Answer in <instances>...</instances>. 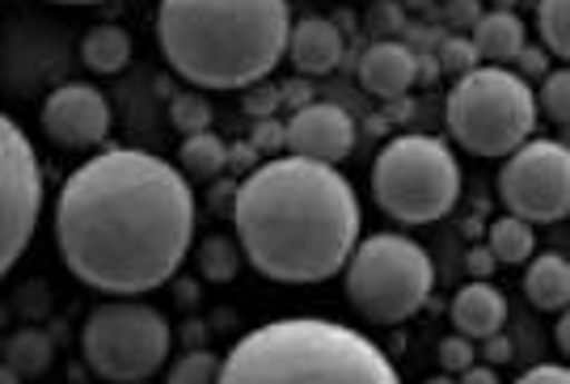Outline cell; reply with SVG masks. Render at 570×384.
I'll return each mask as SVG.
<instances>
[{
  "instance_id": "52a82bcc",
  "label": "cell",
  "mask_w": 570,
  "mask_h": 384,
  "mask_svg": "<svg viewBox=\"0 0 570 384\" xmlns=\"http://www.w3.org/2000/svg\"><path fill=\"white\" fill-rule=\"evenodd\" d=\"M372 195L389 220L435 224L461 199V165L440 136H397L372 161Z\"/></svg>"
},
{
  "instance_id": "484cf974",
  "label": "cell",
  "mask_w": 570,
  "mask_h": 384,
  "mask_svg": "<svg viewBox=\"0 0 570 384\" xmlns=\"http://www.w3.org/2000/svg\"><path fill=\"white\" fill-rule=\"evenodd\" d=\"M169 119L183 136H195V131H207L212 127V101L204 93H178L169 101Z\"/></svg>"
},
{
  "instance_id": "30bf717a",
  "label": "cell",
  "mask_w": 570,
  "mask_h": 384,
  "mask_svg": "<svg viewBox=\"0 0 570 384\" xmlns=\"http://www.w3.org/2000/svg\"><path fill=\"white\" fill-rule=\"evenodd\" d=\"M499 199L508 216L558 224L570 211V152L562 140H524L499 169Z\"/></svg>"
},
{
  "instance_id": "5bb4252c",
  "label": "cell",
  "mask_w": 570,
  "mask_h": 384,
  "mask_svg": "<svg viewBox=\"0 0 570 384\" xmlns=\"http://www.w3.org/2000/svg\"><path fill=\"white\" fill-rule=\"evenodd\" d=\"M419 81V60L406 42H372L360 56V85L372 98H402L410 93V85Z\"/></svg>"
},
{
  "instance_id": "6da1fadb",
  "label": "cell",
  "mask_w": 570,
  "mask_h": 384,
  "mask_svg": "<svg viewBox=\"0 0 570 384\" xmlns=\"http://www.w3.org/2000/svg\"><path fill=\"white\" fill-rule=\"evenodd\" d=\"M56 249L85 287L144 296L165 287L195 245V190L144 148H102L56 195Z\"/></svg>"
},
{
  "instance_id": "cb8c5ba5",
  "label": "cell",
  "mask_w": 570,
  "mask_h": 384,
  "mask_svg": "<svg viewBox=\"0 0 570 384\" xmlns=\"http://www.w3.org/2000/svg\"><path fill=\"white\" fill-rule=\"evenodd\" d=\"M537 98V110L553 122V127H567L570 122V72L567 68H550L546 77H541V93H532Z\"/></svg>"
},
{
  "instance_id": "d590c367",
  "label": "cell",
  "mask_w": 570,
  "mask_h": 384,
  "mask_svg": "<svg viewBox=\"0 0 570 384\" xmlns=\"http://www.w3.org/2000/svg\"><path fill=\"white\" fill-rule=\"evenodd\" d=\"M275 127H279L275 119H263V122H258V136H254V152H266V148L284 144V131H275Z\"/></svg>"
},
{
  "instance_id": "9c48e42d",
  "label": "cell",
  "mask_w": 570,
  "mask_h": 384,
  "mask_svg": "<svg viewBox=\"0 0 570 384\" xmlns=\"http://www.w3.org/2000/svg\"><path fill=\"white\" fill-rule=\"evenodd\" d=\"M42 203V165L30 136L0 110V279L21 263L35 242Z\"/></svg>"
},
{
  "instance_id": "277c9868",
  "label": "cell",
  "mask_w": 570,
  "mask_h": 384,
  "mask_svg": "<svg viewBox=\"0 0 570 384\" xmlns=\"http://www.w3.org/2000/svg\"><path fill=\"white\" fill-rule=\"evenodd\" d=\"M220 384H402L364 329L326 317L254 325L220 360Z\"/></svg>"
},
{
  "instance_id": "9a60e30c",
  "label": "cell",
  "mask_w": 570,
  "mask_h": 384,
  "mask_svg": "<svg viewBox=\"0 0 570 384\" xmlns=\"http://www.w3.org/2000/svg\"><path fill=\"white\" fill-rule=\"evenodd\" d=\"M452 325L469 343H482L490 334H499L508 325V296L490 279H469L456 296H452Z\"/></svg>"
},
{
  "instance_id": "e0dca14e",
  "label": "cell",
  "mask_w": 570,
  "mask_h": 384,
  "mask_svg": "<svg viewBox=\"0 0 570 384\" xmlns=\"http://www.w3.org/2000/svg\"><path fill=\"white\" fill-rule=\"evenodd\" d=\"M529 270H524V296H529L532 308H541V313H562L570 304V263L562 254H532Z\"/></svg>"
},
{
  "instance_id": "4316f807",
  "label": "cell",
  "mask_w": 570,
  "mask_h": 384,
  "mask_svg": "<svg viewBox=\"0 0 570 384\" xmlns=\"http://www.w3.org/2000/svg\"><path fill=\"white\" fill-rule=\"evenodd\" d=\"M478 63H482V56H478L473 39H465V35H452V39H444V47H440V68H444V72H452V77H465V72H473Z\"/></svg>"
},
{
  "instance_id": "e575fe53",
  "label": "cell",
  "mask_w": 570,
  "mask_h": 384,
  "mask_svg": "<svg viewBox=\"0 0 570 384\" xmlns=\"http://www.w3.org/2000/svg\"><path fill=\"white\" fill-rule=\"evenodd\" d=\"M456 384H499V372L490 364H469L465 372H456Z\"/></svg>"
},
{
  "instance_id": "2e32d148",
  "label": "cell",
  "mask_w": 570,
  "mask_h": 384,
  "mask_svg": "<svg viewBox=\"0 0 570 384\" xmlns=\"http://www.w3.org/2000/svg\"><path fill=\"white\" fill-rule=\"evenodd\" d=\"M469 39H473L482 60L508 68L529 47V30H524V21L515 18L511 9H490V13H482V18L473 21V35Z\"/></svg>"
},
{
  "instance_id": "7c38bea8",
  "label": "cell",
  "mask_w": 570,
  "mask_h": 384,
  "mask_svg": "<svg viewBox=\"0 0 570 384\" xmlns=\"http://www.w3.org/2000/svg\"><path fill=\"white\" fill-rule=\"evenodd\" d=\"M284 148L305 161L338 165L355 152V119L338 101H305L284 127Z\"/></svg>"
},
{
  "instance_id": "ba28073f",
  "label": "cell",
  "mask_w": 570,
  "mask_h": 384,
  "mask_svg": "<svg viewBox=\"0 0 570 384\" xmlns=\"http://www.w3.org/2000/svg\"><path fill=\"white\" fill-rule=\"evenodd\" d=\"M169 346H174L169 322L136 296L98 304L81 329L85 364L106 384H136L157 376L169 360Z\"/></svg>"
},
{
  "instance_id": "ffe728a7",
  "label": "cell",
  "mask_w": 570,
  "mask_h": 384,
  "mask_svg": "<svg viewBox=\"0 0 570 384\" xmlns=\"http://www.w3.org/2000/svg\"><path fill=\"white\" fill-rule=\"evenodd\" d=\"M487 249L494 254L499 266H524L532 254H537V224L503 211V216L487 228Z\"/></svg>"
},
{
  "instance_id": "836d02e7",
  "label": "cell",
  "mask_w": 570,
  "mask_h": 384,
  "mask_svg": "<svg viewBox=\"0 0 570 384\" xmlns=\"http://www.w3.org/2000/svg\"><path fill=\"white\" fill-rule=\"evenodd\" d=\"M478 18H482L478 0H456V4H449V21L456 26V30H465V26H473Z\"/></svg>"
},
{
  "instance_id": "d4e9b609",
  "label": "cell",
  "mask_w": 570,
  "mask_h": 384,
  "mask_svg": "<svg viewBox=\"0 0 570 384\" xmlns=\"http://www.w3.org/2000/svg\"><path fill=\"white\" fill-rule=\"evenodd\" d=\"M165 384H220V355L212 351H190L178 364L169 367Z\"/></svg>"
},
{
  "instance_id": "44dd1931",
  "label": "cell",
  "mask_w": 570,
  "mask_h": 384,
  "mask_svg": "<svg viewBox=\"0 0 570 384\" xmlns=\"http://www.w3.org/2000/svg\"><path fill=\"white\" fill-rule=\"evenodd\" d=\"M56 360V346L42 329H18L9 343H4V364L18 372L21 381H39L47 376V367Z\"/></svg>"
},
{
  "instance_id": "7a4b0ae2",
  "label": "cell",
  "mask_w": 570,
  "mask_h": 384,
  "mask_svg": "<svg viewBox=\"0 0 570 384\" xmlns=\"http://www.w3.org/2000/svg\"><path fill=\"white\" fill-rule=\"evenodd\" d=\"M242 258L271 284H326L360 242V199L338 165L271 157L233 195Z\"/></svg>"
},
{
  "instance_id": "603a6c76",
  "label": "cell",
  "mask_w": 570,
  "mask_h": 384,
  "mask_svg": "<svg viewBox=\"0 0 570 384\" xmlns=\"http://www.w3.org/2000/svg\"><path fill=\"white\" fill-rule=\"evenodd\" d=\"M537 35L550 60H570V0H537Z\"/></svg>"
},
{
  "instance_id": "ac0fdd59",
  "label": "cell",
  "mask_w": 570,
  "mask_h": 384,
  "mask_svg": "<svg viewBox=\"0 0 570 384\" xmlns=\"http://www.w3.org/2000/svg\"><path fill=\"white\" fill-rule=\"evenodd\" d=\"M178 169H183L186 183H216L228 169V144L216 131H195L183 136L178 148Z\"/></svg>"
},
{
  "instance_id": "f35d334b",
  "label": "cell",
  "mask_w": 570,
  "mask_h": 384,
  "mask_svg": "<svg viewBox=\"0 0 570 384\" xmlns=\"http://www.w3.org/2000/svg\"><path fill=\"white\" fill-rule=\"evenodd\" d=\"M51 4H98V0H51Z\"/></svg>"
},
{
  "instance_id": "d6a6232c",
  "label": "cell",
  "mask_w": 570,
  "mask_h": 384,
  "mask_svg": "<svg viewBox=\"0 0 570 384\" xmlns=\"http://www.w3.org/2000/svg\"><path fill=\"white\" fill-rule=\"evenodd\" d=\"M487 343V355H482V364L499 367V364H511V355H515V346H511V338L499 329V334H490V338H482Z\"/></svg>"
},
{
  "instance_id": "83f0119b",
  "label": "cell",
  "mask_w": 570,
  "mask_h": 384,
  "mask_svg": "<svg viewBox=\"0 0 570 384\" xmlns=\"http://www.w3.org/2000/svg\"><path fill=\"white\" fill-rule=\"evenodd\" d=\"M469 364H478V351H473V343H469V338L452 334V338H444V343H440V367H444V372H452V376H456V372H465Z\"/></svg>"
},
{
  "instance_id": "7402d4cb",
  "label": "cell",
  "mask_w": 570,
  "mask_h": 384,
  "mask_svg": "<svg viewBox=\"0 0 570 384\" xmlns=\"http://www.w3.org/2000/svg\"><path fill=\"white\" fill-rule=\"evenodd\" d=\"M195 249V266H199V275H204L207 284H228L237 270H242V245L225 237V233H212L204 237L199 245H190Z\"/></svg>"
},
{
  "instance_id": "8992f818",
  "label": "cell",
  "mask_w": 570,
  "mask_h": 384,
  "mask_svg": "<svg viewBox=\"0 0 570 384\" xmlns=\"http://www.w3.org/2000/svg\"><path fill=\"white\" fill-rule=\"evenodd\" d=\"M452 140L473 157H508L537 127V98L524 77L499 63H478L473 72L452 81L444 101Z\"/></svg>"
},
{
  "instance_id": "f1b7e54d",
  "label": "cell",
  "mask_w": 570,
  "mask_h": 384,
  "mask_svg": "<svg viewBox=\"0 0 570 384\" xmlns=\"http://www.w3.org/2000/svg\"><path fill=\"white\" fill-rule=\"evenodd\" d=\"M249 89H254V93H245V110H249V115H258V119H271L284 93H279L275 85H263V81L249 85Z\"/></svg>"
},
{
  "instance_id": "ab89813d",
  "label": "cell",
  "mask_w": 570,
  "mask_h": 384,
  "mask_svg": "<svg viewBox=\"0 0 570 384\" xmlns=\"http://www.w3.org/2000/svg\"><path fill=\"white\" fill-rule=\"evenodd\" d=\"M136 384H148V381H136Z\"/></svg>"
},
{
  "instance_id": "1f68e13d",
  "label": "cell",
  "mask_w": 570,
  "mask_h": 384,
  "mask_svg": "<svg viewBox=\"0 0 570 384\" xmlns=\"http://www.w3.org/2000/svg\"><path fill=\"white\" fill-rule=\"evenodd\" d=\"M494 254H490L487 245H469V254H465V270L473 275V279H490L494 275Z\"/></svg>"
},
{
  "instance_id": "8fae6325",
  "label": "cell",
  "mask_w": 570,
  "mask_h": 384,
  "mask_svg": "<svg viewBox=\"0 0 570 384\" xmlns=\"http://www.w3.org/2000/svg\"><path fill=\"white\" fill-rule=\"evenodd\" d=\"M110 127H115L110 101L94 85L68 81L60 89H51L42 101V131H47V140L68 148V152L102 148Z\"/></svg>"
},
{
  "instance_id": "4fadbf2b",
  "label": "cell",
  "mask_w": 570,
  "mask_h": 384,
  "mask_svg": "<svg viewBox=\"0 0 570 384\" xmlns=\"http://www.w3.org/2000/svg\"><path fill=\"white\" fill-rule=\"evenodd\" d=\"M346 56L343 30L330 18H301L292 21V35H287V60L301 77H326L334 72Z\"/></svg>"
},
{
  "instance_id": "4dcf8cb0",
  "label": "cell",
  "mask_w": 570,
  "mask_h": 384,
  "mask_svg": "<svg viewBox=\"0 0 570 384\" xmlns=\"http://www.w3.org/2000/svg\"><path fill=\"white\" fill-rule=\"evenodd\" d=\"M511 384H570V372L562 364H541V367H529L524 376H515Z\"/></svg>"
},
{
  "instance_id": "f546056e",
  "label": "cell",
  "mask_w": 570,
  "mask_h": 384,
  "mask_svg": "<svg viewBox=\"0 0 570 384\" xmlns=\"http://www.w3.org/2000/svg\"><path fill=\"white\" fill-rule=\"evenodd\" d=\"M515 63H520L515 77H524V81H529V77H546V72L553 68V60L546 56V47H524V51L515 56Z\"/></svg>"
},
{
  "instance_id": "3957f363",
  "label": "cell",
  "mask_w": 570,
  "mask_h": 384,
  "mask_svg": "<svg viewBox=\"0 0 570 384\" xmlns=\"http://www.w3.org/2000/svg\"><path fill=\"white\" fill-rule=\"evenodd\" d=\"M287 0H161L157 47L195 89H249L287 56Z\"/></svg>"
},
{
  "instance_id": "74e56055",
  "label": "cell",
  "mask_w": 570,
  "mask_h": 384,
  "mask_svg": "<svg viewBox=\"0 0 570 384\" xmlns=\"http://www.w3.org/2000/svg\"><path fill=\"white\" fill-rule=\"evenodd\" d=\"M0 384H21V376L9 364H0Z\"/></svg>"
},
{
  "instance_id": "8d00e7d4",
  "label": "cell",
  "mask_w": 570,
  "mask_h": 384,
  "mask_svg": "<svg viewBox=\"0 0 570 384\" xmlns=\"http://www.w3.org/2000/svg\"><path fill=\"white\" fill-rule=\"evenodd\" d=\"M553 338H558V351H562V355H570V317H567V308L558 313V325H553Z\"/></svg>"
},
{
  "instance_id": "d6986e66",
  "label": "cell",
  "mask_w": 570,
  "mask_h": 384,
  "mask_svg": "<svg viewBox=\"0 0 570 384\" xmlns=\"http://www.w3.org/2000/svg\"><path fill=\"white\" fill-rule=\"evenodd\" d=\"M81 60L98 77H115L131 63V35L122 26H94L81 39Z\"/></svg>"
},
{
  "instance_id": "5b68a950",
  "label": "cell",
  "mask_w": 570,
  "mask_h": 384,
  "mask_svg": "<svg viewBox=\"0 0 570 384\" xmlns=\"http://www.w3.org/2000/svg\"><path fill=\"white\" fill-rule=\"evenodd\" d=\"M346 301L372 325H397L423 313L435 287V266L423 245L406 233L360 237L343 266Z\"/></svg>"
}]
</instances>
